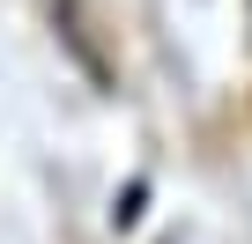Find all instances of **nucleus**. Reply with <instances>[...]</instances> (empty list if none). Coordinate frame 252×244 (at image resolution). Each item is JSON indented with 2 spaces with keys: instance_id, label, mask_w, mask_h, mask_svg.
<instances>
[{
  "instance_id": "nucleus-1",
  "label": "nucleus",
  "mask_w": 252,
  "mask_h": 244,
  "mask_svg": "<svg viewBox=\"0 0 252 244\" xmlns=\"http://www.w3.org/2000/svg\"><path fill=\"white\" fill-rule=\"evenodd\" d=\"M141 200H149V178H134V185H126V192H119V207H111V222L126 229V222H134V215H141Z\"/></svg>"
}]
</instances>
